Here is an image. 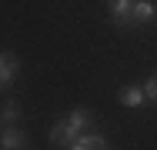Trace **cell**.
Instances as JSON below:
<instances>
[{
	"instance_id": "obj_1",
	"label": "cell",
	"mask_w": 157,
	"mask_h": 150,
	"mask_svg": "<svg viewBox=\"0 0 157 150\" xmlns=\"http://www.w3.org/2000/svg\"><path fill=\"white\" fill-rule=\"evenodd\" d=\"M130 20H134L137 27L157 20V3L154 0H134V3H130Z\"/></svg>"
},
{
	"instance_id": "obj_2",
	"label": "cell",
	"mask_w": 157,
	"mask_h": 150,
	"mask_svg": "<svg viewBox=\"0 0 157 150\" xmlns=\"http://www.w3.org/2000/svg\"><path fill=\"white\" fill-rule=\"evenodd\" d=\"M0 147L3 150H30V140H27V133L20 127H7L0 133Z\"/></svg>"
},
{
	"instance_id": "obj_3",
	"label": "cell",
	"mask_w": 157,
	"mask_h": 150,
	"mask_svg": "<svg viewBox=\"0 0 157 150\" xmlns=\"http://www.w3.org/2000/svg\"><path fill=\"white\" fill-rule=\"evenodd\" d=\"M17 57L10 54V50H3L0 54V90H7L10 84H13V77H17Z\"/></svg>"
},
{
	"instance_id": "obj_4",
	"label": "cell",
	"mask_w": 157,
	"mask_h": 150,
	"mask_svg": "<svg viewBox=\"0 0 157 150\" xmlns=\"http://www.w3.org/2000/svg\"><path fill=\"white\" fill-rule=\"evenodd\" d=\"M67 150H110V147H107V140H104L97 130H87V133H80Z\"/></svg>"
},
{
	"instance_id": "obj_5",
	"label": "cell",
	"mask_w": 157,
	"mask_h": 150,
	"mask_svg": "<svg viewBox=\"0 0 157 150\" xmlns=\"http://www.w3.org/2000/svg\"><path fill=\"white\" fill-rule=\"evenodd\" d=\"M77 137H80V133H77V130H74L67 120H60V123H54V127H50V140H54L57 147H70Z\"/></svg>"
},
{
	"instance_id": "obj_6",
	"label": "cell",
	"mask_w": 157,
	"mask_h": 150,
	"mask_svg": "<svg viewBox=\"0 0 157 150\" xmlns=\"http://www.w3.org/2000/svg\"><path fill=\"white\" fill-rule=\"evenodd\" d=\"M130 3H134V0H107V10H110V20H114L117 27H124V24H130Z\"/></svg>"
},
{
	"instance_id": "obj_7",
	"label": "cell",
	"mask_w": 157,
	"mask_h": 150,
	"mask_svg": "<svg viewBox=\"0 0 157 150\" xmlns=\"http://www.w3.org/2000/svg\"><path fill=\"white\" fill-rule=\"evenodd\" d=\"M67 123H70L77 133H87V130H94V120H90V114H87L84 107H77V110L67 117Z\"/></svg>"
},
{
	"instance_id": "obj_8",
	"label": "cell",
	"mask_w": 157,
	"mask_h": 150,
	"mask_svg": "<svg viewBox=\"0 0 157 150\" xmlns=\"http://www.w3.org/2000/svg\"><path fill=\"white\" fill-rule=\"evenodd\" d=\"M144 100H147V93L140 87H124L121 90V103L124 107H144Z\"/></svg>"
},
{
	"instance_id": "obj_9",
	"label": "cell",
	"mask_w": 157,
	"mask_h": 150,
	"mask_svg": "<svg viewBox=\"0 0 157 150\" xmlns=\"http://www.w3.org/2000/svg\"><path fill=\"white\" fill-rule=\"evenodd\" d=\"M20 117V107H17V100H7L3 103V110H0V123H7V127H13Z\"/></svg>"
},
{
	"instance_id": "obj_10",
	"label": "cell",
	"mask_w": 157,
	"mask_h": 150,
	"mask_svg": "<svg viewBox=\"0 0 157 150\" xmlns=\"http://www.w3.org/2000/svg\"><path fill=\"white\" fill-rule=\"evenodd\" d=\"M144 93H147V100H154V103H157V73H151V80L144 84Z\"/></svg>"
}]
</instances>
